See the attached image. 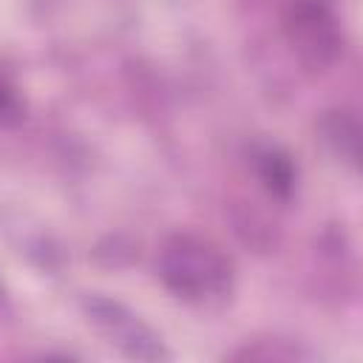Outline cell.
<instances>
[{"instance_id": "obj_1", "label": "cell", "mask_w": 363, "mask_h": 363, "mask_svg": "<svg viewBox=\"0 0 363 363\" xmlns=\"http://www.w3.org/2000/svg\"><path fill=\"white\" fill-rule=\"evenodd\" d=\"M159 275L170 292L193 303H210L227 298L233 286L230 261L207 241L193 235H176L159 255Z\"/></svg>"}, {"instance_id": "obj_2", "label": "cell", "mask_w": 363, "mask_h": 363, "mask_svg": "<svg viewBox=\"0 0 363 363\" xmlns=\"http://www.w3.org/2000/svg\"><path fill=\"white\" fill-rule=\"evenodd\" d=\"M286 31L301 60L320 68L337 51V28L320 0H295L286 17Z\"/></svg>"}, {"instance_id": "obj_5", "label": "cell", "mask_w": 363, "mask_h": 363, "mask_svg": "<svg viewBox=\"0 0 363 363\" xmlns=\"http://www.w3.org/2000/svg\"><path fill=\"white\" fill-rule=\"evenodd\" d=\"M14 108H17V105H14L11 94H9V91H6L3 85H0V116H3V113H11Z\"/></svg>"}, {"instance_id": "obj_4", "label": "cell", "mask_w": 363, "mask_h": 363, "mask_svg": "<svg viewBox=\"0 0 363 363\" xmlns=\"http://www.w3.org/2000/svg\"><path fill=\"white\" fill-rule=\"evenodd\" d=\"M258 176L261 182L267 184L269 193L286 199L292 193V184H295V167L292 162L284 156V153H275V150H267L258 156Z\"/></svg>"}, {"instance_id": "obj_3", "label": "cell", "mask_w": 363, "mask_h": 363, "mask_svg": "<svg viewBox=\"0 0 363 363\" xmlns=\"http://www.w3.org/2000/svg\"><path fill=\"white\" fill-rule=\"evenodd\" d=\"M94 320L99 323V329L111 337V343L122 346L130 357H162V343L150 335L147 326H142L133 315H128L122 306L108 303V301H94L91 309Z\"/></svg>"}]
</instances>
